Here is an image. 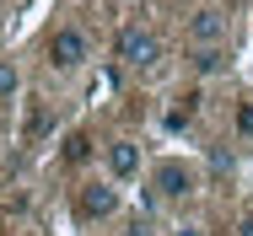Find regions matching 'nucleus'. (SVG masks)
I'll return each instance as SVG.
<instances>
[{"label": "nucleus", "instance_id": "obj_1", "mask_svg": "<svg viewBox=\"0 0 253 236\" xmlns=\"http://www.w3.org/2000/svg\"><path fill=\"white\" fill-rule=\"evenodd\" d=\"M70 215H76L81 226H97V220H113V215H119V188H113L108 177H86L81 188L70 193Z\"/></svg>", "mask_w": 253, "mask_h": 236}, {"label": "nucleus", "instance_id": "obj_2", "mask_svg": "<svg viewBox=\"0 0 253 236\" xmlns=\"http://www.w3.org/2000/svg\"><path fill=\"white\" fill-rule=\"evenodd\" d=\"M194 188H200V172L189 167V161H156L151 167V199L156 204H183V199H194Z\"/></svg>", "mask_w": 253, "mask_h": 236}, {"label": "nucleus", "instance_id": "obj_3", "mask_svg": "<svg viewBox=\"0 0 253 236\" xmlns=\"http://www.w3.org/2000/svg\"><path fill=\"white\" fill-rule=\"evenodd\" d=\"M119 59H124L129 70H156V65H162V38H156L146 22H129V27L119 33Z\"/></svg>", "mask_w": 253, "mask_h": 236}, {"label": "nucleus", "instance_id": "obj_4", "mask_svg": "<svg viewBox=\"0 0 253 236\" xmlns=\"http://www.w3.org/2000/svg\"><path fill=\"white\" fill-rule=\"evenodd\" d=\"M102 167H108V183H113V188H119V183H135V177L146 172L140 140H113L108 150H102Z\"/></svg>", "mask_w": 253, "mask_h": 236}, {"label": "nucleus", "instance_id": "obj_5", "mask_svg": "<svg viewBox=\"0 0 253 236\" xmlns=\"http://www.w3.org/2000/svg\"><path fill=\"white\" fill-rule=\"evenodd\" d=\"M43 54H49L54 70H81V65H86V54H92V43H86V33H81V27H59Z\"/></svg>", "mask_w": 253, "mask_h": 236}, {"label": "nucleus", "instance_id": "obj_6", "mask_svg": "<svg viewBox=\"0 0 253 236\" xmlns=\"http://www.w3.org/2000/svg\"><path fill=\"white\" fill-rule=\"evenodd\" d=\"M189 43L194 48H221L226 43V16H221L215 5H205V11L189 16Z\"/></svg>", "mask_w": 253, "mask_h": 236}, {"label": "nucleus", "instance_id": "obj_7", "mask_svg": "<svg viewBox=\"0 0 253 236\" xmlns=\"http://www.w3.org/2000/svg\"><path fill=\"white\" fill-rule=\"evenodd\" d=\"M59 156H65V167H86V161L97 156V140H92L86 129H70V135H65V150H59Z\"/></svg>", "mask_w": 253, "mask_h": 236}, {"label": "nucleus", "instance_id": "obj_8", "mask_svg": "<svg viewBox=\"0 0 253 236\" xmlns=\"http://www.w3.org/2000/svg\"><path fill=\"white\" fill-rule=\"evenodd\" d=\"M49 135H54V107H27L22 140H27V145H38V140H49Z\"/></svg>", "mask_w": 253, "mask_h": 236}, {"label": "nucleus", "instance_id": "obj_9", "mask_svg": "<svg viewBox=\"0 0 253 236\" xmlns=\"http://www.w3.org/2000/svg\"><path fill=\"white\" fill-rule=\"evenodd\" d=\"M16 92H22V75H16V65H11V59H0V102H11Z\"/></svg>", "mask_w": 253, "mask_h": 236}, {"label": "nucleus", "instance_id": "obj_10", "mask_svg": "<svg viewBox=\"0 0 253 236\" xmlns=\"http://www.w3.org/2000/svg\"><path fill=\"white\" fill-rule=\"evenodd\" d=\"M221 65H226V48H194V70H200V75L221 70Z\"/></svg>", "mask_w": 253, "mask_h": 236}, {"label": "nucleus", "instance_id": "obj_11", "mask_svg": "<svg viewBox=\"0 0 253 236\" xmlns=\"http://www.w3.org/2000/svg\"><path fill=\"white\" fill-rule=\"evenodd\" d=\"M237 140L253 145V97H243V102H237Z\"/></svg>", "mask_w": 253, "mask_h": 236}, {"label": "nucleus", "instance_id": "obj_12", "mask_svg": "<svg viewBox=\"0 0 253 236\" xmlns=\"http://www.w3.org/2000/svg\"><path fill=\"white\" fill-rule=\"evenodd\" d=\"M237 236H253V209H243V215H237Z\"/></svg>", "mask_w": 253, "mask_h": 236}]
</instances>
